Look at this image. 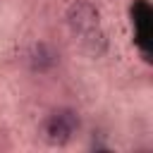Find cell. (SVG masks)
<instances>
[{"instance_id": "obj_1", "label": "cell", "mask_w": 153, "mask_h": 153, "mask_svg": "<svg viewBox=\"0 0 153 153\" xmlns=\"http://www.w3.org/2000/svg\"><path fill=\"white\" fill-rule=\"evenodd\" d=\"M76 127H79V117H76L74 110H69V108L55 110L43 122V139L50 146H62V143H67L72 139Z\"/></svg>"}, {"instance_id": "obj_2", "label": "cell", "mask_w": 153, "mask_h": 153, "mask_svg": "<svg viewBox=\"0 0 153 153\" xmlns=\"http://www.w3.org/2000/svg\"><path fill=\"white\" fill-rule=\"evenodd\" d=\"M67 24H69L76 33L88 31V29L98 26V10H96L91 2H86V0H76V2H72L69 10H67Z\"/></svg>"}, {"instance_id": "obj_4", "label": "cell", "mask_w": 153, "mask_h": 153, "mask_svg": "<svg viewBox=\"0 0 153 153\" xmlns=\"http://www.w3.org/2000/svg\"><path fill=\"white\" fill-rule=\"evenodd\" d=\"M55 57L57 55L48 43H33L29 50V65L33 72H48L55 65Z\"/></svg>"}, {"instance_id": "obj_3", "label": "cell", "mask_w": 153, "mask_h": 153, "mask_svg": "<svg viewBox=\"0 0 153 153\" xmlns=\"http://www.w3.org/2000/svg\"><path fill=\"white\" fill-rule=\"evenodd\" d=\"M79 43H81V50L91 57H100L108 48V41H105V33L100 31V26H93L88 31H81L79 33Z\"/></svg>"}]
</instances>
